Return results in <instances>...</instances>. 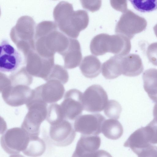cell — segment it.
Returning <instances> with one entry per match:
<instances>
[{"instance_id":"6da1fadb","label":"cell","mask_w":157,"mask_h":157,"mask_svg":"<svg viewBox=\"0 0 157 157\" xmlns=\"http://www.w3.org/2000/svg\"><path fill=\"white\" fill-rule=\"evenodd\" d=\"M131 48L130 39L121 34L110 35L101 33L94 36L90 44L91 53L96 56H101L107 52L123 57L130 52Z\"/></svg>"},{"instance_id":"7a4b0ae2","label":"cell","mask_w":157,"mask_h":157,"mask_svg":"<svg viewBox=\"0 0 157 157\" xmlns=\"http://www.w3.org/2000/svg\"><path fill=\"white\" fill-rule=\"evenodd\" d=\"M60 6V17L61 29L71 38H77L81 31L87 26L88 14L85 10L74 11L72 4L63 2Z\"/></svg>"},{"instance_id":"3957f363","label":"cell","mask_w":157,"mask_h":157,"mask_svg":"<svg viewBox=\"0 0 157 157\" xmlns=\"http://www.w3.org/2000/svg\"><path fill=\"white\" fill-rule=\"evenodd\" d=\"M147 26V21L144 18L128 10L120 17L115 27V32L130 40L136 34L144 31Z\"/></svg>"},{"instance_id":"277c9868","label":"cell","mask_w":157,"mask_h":157,"mask_svg":"<svg viewBox=\"0 0 157 157\" xmlns=\"http://www.w3.org/2000/svg\"><path fill=\"white\" fill-rule=\"evenodd\" d=\"M29 136L23 129L15 128L8 130L1 138L2 148L7 154H17L26 147Z\"/></svg>"},{"instance_id":"5b68a950","label":"cell","mask_w":157,"mask_h":157,"mask_svg":"<svg viewBox=\"0 0 157 157\" xmlns=\"http://www.w3.org/2000/svg\"><path fill=\"white\" fill-rule=\"evenodd\" d=\"M108 96L101 86L94 84L88 87L82 94L83 110L88 112H100L108 101Z\"/></svg>"},{"instance_id":"8992f818","label":"cell","mask_w":157,"mask_h":157,"mask_svg":"<svg viewBox=\"0 0 157 157\" xmlns=\"http://www.w3.org/2000/svg\"><path fill=\"white\" fill-rule=\"evenodd\" d=\"M0 71L12 72L19 68L22 63V57L20 52L6 39L0 43Z\"/></svg>"},{"instance_id":"52a82bcc","label":"cell","mask_w":157,"mask_h":157,"mask_svg":"<svg viewBox=\"0 0 157 157\" xmlns=\"http://www.w3.org/2000/svg\"><path fill=\"white\" fill-rule=\"evenodd\" d=\"M105 118L100 113L80 116L74 123L76 132L86 135H98L101 132L102 124Z\"/></svg>"},{"instance_id":"ba28073f","label":"cell","mask_w":157,"mask_h":157,"mask_svg":"<svg viewBox=\"0 0 157 157\" xmlns=\"http://www.w3.org/2000/svg\"><path fill=\"white\" fill-rule=\"evenodd\" d=\"M76 135V131L72 124L67 121L50 127V140L56 146L64 147L70 145L74 140Z\"/></svg>"},{"instance_id":"9c48e42d","label":"cell","mask_w":157,"mask_h":157,"mask_svg":"<svg viewBox=\"0 0 157 157\" xmlns=\"http://www.w3.org/2000/svg\"><path fill=\"white\" fill-rule=\"evenodd\" d=\"M63 102L66 117L71 120L77 118L83 110L82 94L75 89H72L66 93Z\"/></svg>"},{"instance_id":"30bf717a","label":"cell","mask_w":157,"mask_h":157,"mask_svg":"<svg viewBox=\"0 0 157 157\" xmlns=\"http://www.w3.org/2000/svg\"><path fill=\"white\" fill-rule=\"evenodd\" d=\"M101 143V139L98 135L81 134L71 157H93Z\"/></svg>"},{"instance_id":"8fae6325","label":"cell","mask_w":157,"mask_h":157,"mask_svg":"<svg viewBox=\"0 0 157 157\" xmlns=\"http://www.w3.org/2000/svg\"><path fill=\"white\" fill-rule=\"evenodd\" d=\"M120 63L122 74L126 76H137L144 70L142 59L137 54H131L121 57Z\"/></svg>"},{"instance_id":"7c38bea8","label":"cell","mask_w":157,"mask_h":157,"mask_svg":"<svg viewBox=\"0 0 157 157\" xmlns=\"http://www.w3.org/2000/svg\"><path fill=\"white\" fill-rule=\"evenodd\" d=\"M63 55L65 66L67 68L71 69L78 66L82 58L79 41L75 39L70 38L69 48Z\"/></svg>"},{"instance_id":"4fadbf2b","label":"cell","mask_w":157,"mask_h":157,"mask_svg":"<svg viewBox=\"0 0 157 157\" xmlns=\"http://www.w3.org/2000/svg\"><path fill=\"white\" fill-rule=\"evenodd\" d=\"M79 68L82 74L86 77L92 78L100 73L101 64L99 60L92 55L86 56L82 60Z\"/></svg>"},{"instance_id":"5bb4252c","label":"cell","mask_w":157,"mask_h":157,"mask_svg":"<svg viewBox=\"0 0 157 157\" xmlns=\"http://www.w3.org/2000/svg\"><path fill=\"white\" fill-rule=\"evenodd\" d=\"M144 88L149 98L157 102V69L150 68L143 73Z\"/></svg>"},{"instance_id":"9a60e30c","label":"cell","mask_w":157,"mask_h":157,"mask_svg":"<svg viewBox=\"0 0 157 157\" xmlns=\"http://www.w3.org/2000/svg\"><path fill=\"white\" fill-rule=\"evenodd\" d=\"M121 57L115 55L103 63L102 74L105 78L113 79L122 74L120 63Z\"/></svg>"},{"instance_id":"2e32d148","label":"cell","mask_w":157,"mask_h":157,"mask_svg":"<svg viewBox=\"0 0 157 157\" xmlns=\"http://www.w3.org/2000/svg\"><path fill=\"white\" fill-rule=\"evenodd\" d=\"M101 132L108 139L116 140L120 138L123 133V126L116 119H108L103 122L101 128Z\"/></svg>"},{"instance_id":"e0dca14e","label":"cell","mask_w":157,"mask_h":157,"mask_svg":"<svg viewBox=\"0 0 157 157\" xmlns=\"http://www.w3.org/2000/svg\"><path fill=\"white\" fill-rule=\"evenodd\" d=\"M46 144L43 140L37 136H29L27 145L22 151L25 155L31 157H38L45 152Z\"/></svg>"},{"instance_id":"ac0fdd59","label":"cell","mask_w":157,"mask_h":157,"mask_svg":"<svg viewBox=\"0 0 157 157\" xmlns=\"http://www.w3.org/2000/svg\"><path fill=\"white\" fill-rule=\"evenodd\" d=\"M130 1L135 9L142 12H149L157 9V0Z\"/></svg>"},{"instance_id":"d6986e66","label":"cell","mask_w":157,"mask_h":157,"mask_svg":"<svg viewBox=\"0 0 157 157\" xmlns=\"http://www.w3.org/2000/svg\"><path fill=\"white\" fill-rule=\"evenodd\" d=\"M121 111V105L113 100L109 101L104 109V113L107 117L116 120L119 118Z\"/></svg>"},{"instance_id":"ffe728a7","label":"cell","mask_w":157,"mask_h":157,"mask_svg":"<svg viewBox=\"0 0 157 157\" xmlns=\"http://www.w3.org/2000/svg\"><path fill=\"white\" fill-rule=\"evenodd\" d=\"M138 157H157V146L151 144L134 152Z\"/></svg>"},{"instance_id":"44dd1931","label":"cell","mask_w":157,"mask_h":157,"mask_svg":"<svg viewBox=\"0 0 157 157\" xmlns=\"http://www.w3.org/2000/svg\"><path fill=\"white\" fill-rule=\"evenodd\" d=\"M146 54L149 61L154 65L157 66V42L149 45Z\"/></svg>"},{"instance_id":"7402d4cb","label":"cell","mask_w":157,"mask_h":157,"mask_svg":"<svg viewBox=\"0 0 157 157\" xmlns=\"http://www.w3.org/2000/svg\"><path fill=\"white\" fill-rule=\"evenodd\" d=\"M80 2L83 8L92 12L98 10L101 4V0H81Z\"/></svg>"},{"instance_id":"603a6c76","label":"cell","mask_w":157,"mask_h":157,"mask_svg":"<svg viewBox=\"0 0 157 157\" xmlns=\"http://www.w3.org/2000/svg\"><path fill=\"white\" fill-rule=\"evenodd\" d=\"M111 6L117 10L123 13L127 10V4L126 0H110Z\"/></svg>"},{"instance_id":"cb8c5ba5","label":"cell","mask_w":157,"mask_h":157,"mask_svg":"<svg viewBox=\"0 0 157 157\" xmlns=\"http://www.w3.org/2000/svg\"><path fill=\"white\" fill-rule=\"evenodd\" d=\"M153 120L157 123V102H156L154 105L153 109Z\"/></svg>"},{"instance_id":"d4e9b609","label":"cell","mask_w":157,"mask_h":157,"mask_svg":"<svg viewBox=\"0 0 157 157\" xmlns=\"http://www.w3.org/2000/svg\"><path fill=\"white\" fill-rule=\"evenodd\" d=\"M9 157H24L23 155L19 154H14L11 155Z\"/></svg>"},{"instance_id":"484cf974","label":"cell","mask_w":157,"mask_h":157,"mask_svg":"<svg viewBox=\"0 0 157 157\" xmlns=\"http://www.w3.org/2000/svg\"><path fill=\"white\" fill-rule=\"evenodd\" d=\"M153 30L155 35L157 37V24L154 27Z\"/></svg>"}]
</instances>
